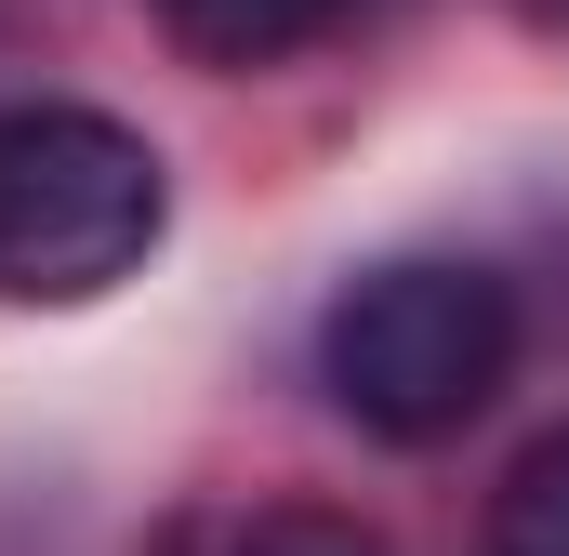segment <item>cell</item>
<instances>
[{
    "label": "cell",
    "mask_w": 569,
    "mask_h": 556,
    "mask_svg": "<svg viewBox=\"0 0 569 556\" xmlns=\"http://www.w3.org/2000/svg\"><path fill=\"white\" fill-rule=\"evenodd\" d=\"M490 556H569V424L503 464V490H490Z\"/></svg>",
    "instance_id": "cell-4"
},
{
    "label": "cell",
    "mask_w": 569,
    "mask_h": 556,
    "mask_svg": "<svg viewBox=\"0 0 569 556\" xmlns=\"http://www.w3.org/2000/svg\"><path fill=\"white\" fill-rule=\"evenodd\" d=\"M345 0H159V27L199 53V67H279L331 27Z\"/></svg>",
    "instance_id": "cell-3"
},
{
    "label": "cell",
    "mask_w": 569,
    "mask_h": 556,
    "mask_svg": "<svg viewBox=\"0 0 569 556\" xmlns=\"http://www.w3.org/2000/svg\"><path fill=\"white\" fill-rule=\"evenodd\" d=\"M172 186L159 146L107 107H0V291L13 305H93L159 252Z\"/></svg>",
    "instance_id": "cell-1"
},
{
    "label": "cell",
    "mask_w": 569,
    "mask_h": 556,
    "mask_svg": "<svg viewBox=\"0 0 569 556\" xmlns=\"http://www.w3.org/2000/svg\"><path fill=\"white\" fill-rule=\"evenodd\" d=\"M517 371V291L490 266H371L318 318V385L331 411L425 450L450 424H477Z\"/></svg>",
    "instance_id": "cell-2"
},
{
    "label": "cell",
    "mask_w": 569,
    "mask_h": 556,
    "mask_svg": "<svg viewBox=\"0 0 569 556\" xmlns=\"http://www.w3.org/2000/svg\"><path fill=\"white\" fill-rule=\"evenodd\" d=\"M252 556H385V544H371L358 517H318V504H305V517H266V530H252Z\"/></svg>",
    "instance_id": "cell-5"
}]
</instances>
